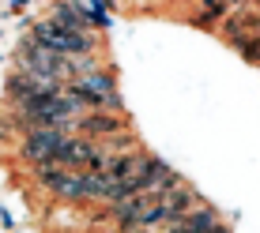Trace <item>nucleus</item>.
Segmentation results:
<instances>
[{"instance_id": "39448f33", "label": "nucleus", "mask_w": 260, "mask_h": 233, "mask_svg": "<svg viewBox=\"0 0 260 233\" xmlns=\"http://www.w3.org/2000/svg\"><path fill=\"white\" fill-rule=\"evenodd\" d=\"M170 233H226L222 226V218L208 207H192L189 214H181V218L174 222V229Z\"/></svg>"}, {"instance_id": "f257e3e1", "label": "nucleus", "mask_w": 260, "mask_h": 233, "mask_svg": "<svg viewBox=\"0 0 260 233\" xmlns=\"http://www.w3.org/2000/svg\"><path fill=\"white\" fill-rule=\"evenodd\" d=\"M19 116L30 124V128L68 132L72 124H79L83 105H79L68 91H57V94H46V98H30V102H23V105H19Z\"/></svg>"}, {"instance_id": "20e7f679", "label": "nucleus", "mask_w": 260, "mask_h": 233, "mask_svg": "<svg viewBox=\"0 0 260 233\" xmlns=\"http://www.w3.org/2000/svg\"><path fill=\"white\" fill-rule=\"evenodd\" d=\"M68 143V132H53V128H30L23 139V154L30 158L34 166H49L60 162V150Z\"/></svg>"}, {"instance_id": "f03ea898", "label": "nucleus", "mask_w": 260, "mask_h": 233, "mask_svg": "<svg viewBox=\"0 0 260 233\" xmlns=\"http://www.w3.org/2000/svg\"><path fill=\"white\" fill-rule=\"evenodd\" d=\"M64 91L76 98L83 109H110L117 113L121 109V98H117V79H113V71H87V75L72 79Z\"/></svg>"}, {"instance_id": "7ed1b4c3", "label": "nucleus", "mask_w": 260, "mask_h": 233, "mask_svg": "<svg viewBox=\"0 0 260 233\" xmlns=\"http://www.w3.org/2000/svg\"><path fill=\"white\" fill-rule=\"evenodd\" d=\"M38 46H46L53 49L57 57H64V60H79V57H91V34L87 30H72V26H60L57 19H46V23H38L34 26V34H30Z\"/></svg>"}, {"instance_id": "423d86ee", "label": "nucleus", "mask_w": 260, "mask_h": 233, "mask_svg": "<svg viewBox=\"0 0 260 233\" xmlns=\"http://www.w3.org/2000/svg\"><path fill=\"white\" fill-rule=\"evenodd\" d=\"M79 128L91 132V136H113V132L124 128V121L117 113H106V109H94V113H83L79 116Z\"/></svg>"}]
</instances>
